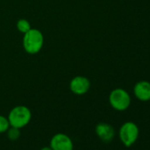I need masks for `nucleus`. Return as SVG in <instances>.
<instances>
[{"mask_svg": "<svg viewBox=\"0 0 150 150\" xmlns=\"http://www.w3.org/2000/svg\"><path fill=\"white\" fill-rule=\"evenodd\" d=\"M139 129L134 122L127 121L124 123L119 128V139L123 145L126 147L132 146L139 139Z\"/></svg>", "mask_w": 150, "mask_h": 150, "instance_id": "obj_3", "label": "nucleus"}, {"mask_svg": "<svg viewBox=\"0 0 150 150\" xmlns=\"http://www.w3.org/2000/svg\"><path fill=\"white\" fill-rule=\"evenodd\" d=\"M40 150H52V149H51L50 146H43V147H42Z\"/></svg>", "mask_w": 150, "mask_h": 150, "instance_id": "obj_12", "label": "nucleus"}, {"mask_svg": "<svg viewBox=\"0 0 150 150\" xmlns=\"http://www.w3.org/2000/svg\"><path fill=\"white\" fill-rule=\"evenodd\" d=\"M10 127L8 118L3 115H0V133H5Z\"/></svg>", "mask_w": 150, "mask_h": 150, "instance_id": "obj_11", "label": "nucleus"}, {"mask_svg": "<svg viewBox=\"0 0 150 150\" xmlns=\"http://www.w3.org/2000/svg\"><path fill=\"white\" fill-rule=\"evenodd\" d=\"M50 146L52 150H73V142L68 135L58 132L50 139Z\"/></svg>", "mask_w": 150, "mask_h": 150, "instance_id": "obj_5", "label": "nucleus"}, {"mask_svg": "<svg viewBox=\"0 0 150 150\" xmlns=\"http://www.w3.org/2000/svg\"><path fill=\"white\" fill-rule=\"evenodd\" d=\"M96 133L97 137L103 142H110L115 137L114 127L108 123H99L96 126Z\"/></svg>", "mask_w": 150, "mask_h": 150, "instance_id": "obj_7", "label": "nucleus"}, {"mask_svg": "<svg viewBox=\"0 0 150 150\" xmlns=\"http://www.w3.org/2000/svg\"><path fill=\"white\" fill-rule=\"evenodd\" d=\"M43 46V35L35 28L29 29L24 34L23 47L25 50L29 54L38 53Z\"/></svg>", "mask_w": 150, "mask_h": 150, "instance_id": "obj_2", "label": "nucleus"}, {"mask_svg": "<svg viewBox=\"0 0 150 150\" xmlns=\"http://www.w3.org/2000/svg\"><path fill=\"white\" fill-rule=\"evenodd\" d=\"M133 93L135 97L141 102L150 101V82L146 81L137 82L133 88Z\"/></svg>", "mask_w": 150, "mask_h": 150, "instance_id": "obj_8", "label": "nucleus"}, {"mask_svg": "<svg viewBox=\"0 0 150 150\" xmlns=\"http://www.w3.org/2000/svg\"><path fill=\"white\" fill-rule=\"evenodd\" d=\"M90 88V81L88 78L84 76L74 77L70 82L71 91L78 96L85 95Z\"/></svg>", "mask_w": 150, "mask_h": 150, "instance_id": "obj_6", "label": "nucleus"}, {"mask_svg": "<svg viewBox=\"0 0 150 150\" xmlns=\"http://www.w3.org/2000/svg\"><path fill=\"white\" fill-rule=\"evenodd\" d=\"M17 28L20 32L25 34L29 29H31V26H30V23L27 20L21 19V20L18 21V22H17Z\"/></svg>", "mask_w": 150, "mask_h": 150, "instance_id": "obj_10", "label": "nucleus"}, {"mask_svg": "<svg viewBox=\"0 0 150 150\" xmlns=\"http://www.w3.org/2000/svg\"><path fill=\"white\" fill-rule=\"evenodd\" d=\"M109 102L114 110L117 111H124L130 107L131 96L126 90L123 88H116L110 92Z\"/></svg>", "mask_w": 150, "mask_h": 150, "instance_id": "obj_4", "label": "nucleus"}, {"mask_svg": "<svg viewBox=\"0 0 150 150\" xmlns=\"http://www.w3.org/2000/svg\"><path fill=\"white\" fill-rule=\"evenodd\" d=\"M6 133H7V137L10 140L15 141V140L19 139V138L21 137V129L10 126L9 129L7 130Z\"/></svg>", "mask_w": 150, "mask_h": 150, "instance_id": "obj_9", "label": "nucleus"}, {"mask_svg": "<svg viewBox=\"0 0 150 150\" xmlns=\"http://www.w3.org/2000/svg\"><path fill=\"white\" fill-rule=\"evenodd\" d=\"M7 118L10 126L21 129L29 124L32 118V113L27 106L19 105L11 110Z\"/></svg>", "mask_w": 150, "mask_h": 150, "instance_id": "obj_1", "label": "nucleus"}]
</instances>
